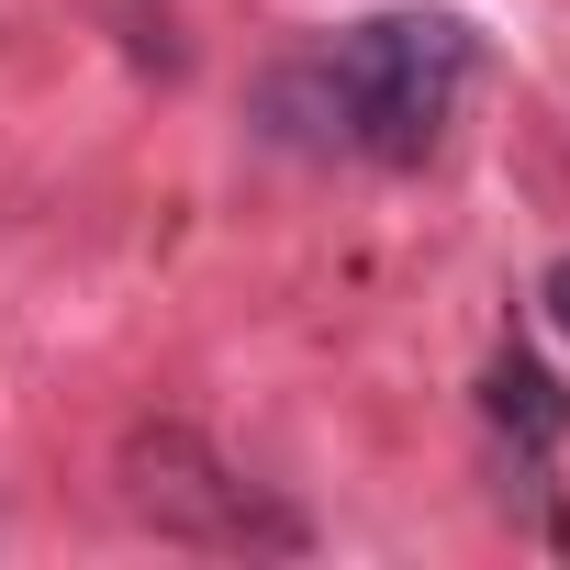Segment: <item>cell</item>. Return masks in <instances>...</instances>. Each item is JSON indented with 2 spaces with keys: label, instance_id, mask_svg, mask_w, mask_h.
I'll return each mask as SVG.
<instances>
[{
  "label": "cell",
  "instance_id": "6da1fadb",
  "mask_svg": "<svg viewBox=\"0 0 570 570\" xmlns=\"http://www.w3.org/2000/svg\"><path fill=\"white\" fill-rule=\"evenodd\" d=\"M481 79V35L459 12H370L325 46H303L292 68H268L257 112L279 146L314 157H370V168H425L459 124Z\"/></svg>",
  "mask_w": 570,
  "mask_h": 570
},
{
  "label": "cell",
  "instance_id": "7a4b0ae2",
  "mask_svg": "<svg viewBox=\"0 0 570 570\" xmlns=\"http://www.w3.org/2000/svg\"><path fill=\"white\" fill-rule=\"evenodd\" d=\"M124 514L179 537V548H268V559L303 548V514L268 503L257 481H235L190 425H135L124 436Z\"/></svg>",
  "mask_w": 570,
  "mask_h": 570
},
{
  "label": "cell",
  "instance_id": "3957f363",
  "mask_svg": "<svg viewBox=\"0 0 570 570\" xmlns=\"http://www.w3.org/2000/svg\"><path fill=\"white\" fill-rule=\"evenodd\" d=\"M492 425H503L525 459H548V448L570 436V392H559L537 358H492Z\"/></svg>",
  "mask_w": 570,
  "mask_h": 570
},
{
  "label": "cell",
  "instance_id": "277c9868",
  "mask_svg": "<svg viewBox=\"0 0 570 570\" xmlns=\"http://www.w3.org/2000/svg\"><path fill=\"white\" fill-rule=\"evenodd\" d=\"M537 314H548V325H559V336H570V257H559V268H548V279H537Z\"/></svg>",
  "mask_w": 570,
  "mask_h": 570
}]
</instances>
